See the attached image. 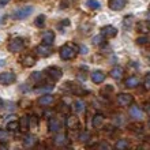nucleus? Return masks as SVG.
Wrapping results in <instances>:
<instances>
[{"label": "nucleus", "mask_w": 150, "mask_h": 150, "mask_svg": "<svg viewBox=\"0 0 150 150\" xmlns=\"http://www.w3.org/2000/svg\"><path fill=\"white\" fill-rule=\"evenodd\" d=\"M72 107H74V111L75 112H79V113L86 111V104H85V101H82V100H76Z\"/></svg>", "instance_id": "24"}, {"label": "nucleus", "mask_w": 150, "mask_h": 150, "mask_svg": "<svg viewBox=\"0 0 150 150\" xmlns=\"http://www.w3.org/2000/svg\"><path fill=\"white\" fill-rule=\"evenodd\" d=\"M12 138V135L10 131H4V130H0V143H7L10 139Z\"/></svg>", "instance_id": "25"}, {"label": "nucleus", "mask_w": 150, "mask_h": 150, "mask_svg": "<svg viewBox=\"0 0 150 150\" xmlns=\"http://www.w3.org/2000/svg\"><path fill=\"white\" fill-rule=\"evenodd\" d=\"M79 119L74 115H68L67 119H66V127H67L68 130H76L79 128Z\"/></svg>", "instance_id": "7"}, {"label": "nucleus", "mask_w": 150, "mask_h": 150, "mask_svg": "<svg viewBox=\"0 0 150 150\" xmlns=\"http://www.w3.org/2000/svg\"><path fill=\"white\" fill-rule=\"evenodd\" d=\"M10 0H0V7H3V6H6V4L8 3Z\"/></svg>", "instance_id": "38"}, {"label": "nucleus", "mask_w": 150, "mask_h": 150, "mask_svg": "<svg viewBox=\"0 0 150 150\" xmlns=\"http://www.w3.org/2000/svg\"><path fill=\"white\" fill-rule=\"evenodd\" d=\"M3 120H4V117L3 116H0V127H1V124H3Z\"/></svg>", "instance_id": "39"}, {"label": "nucleus", "mask_w": 150, "mask_h": 150, "mask_svg": "<svg viewBox=\"0 0 150 150\" xmlns=\"http://www.w3.org/2000/svg\"><path fill=\"white\" fill-rule=\"evenodd\" d=\"M4 64H6V63H4V60H0V67H3Z\"/></svg>", "instance_id": "40"}, {"label": "nucleus", "mask_w": 150, "mask_h": 150, "mask_svg": "<svg viewBox=\"0 0 150 150\" xmlns=\"http://www.w3.org/2000/svg\"><path fill=\"white\" fill-rule=\"evenodd\" d=\"M53 89H55V85H53V83H42V85H38V86L34 89V91L44 94V93H51Z\"/></svg>", "instance_id": "11"}, {"label": "nucleus", "mask_w": 150, "mask_h": 150, "mask_svg": "<svg viewBox=\"0 0 150 150\" xmlns=\"http://www.w3.org/2000/svg\"><path fill=\"white\" fill-rule=\"evenodd\" d=\"M33 10L34 8L32 6H26V7H22V8H18L14 14H12V18L16 21H21V19H25V18H28L33 14Z\"/></svg>", "instance_id": "2"}, {"label": "nucleus", "mask_w": 150, "mask_h": 150, "mask_svg": "<svg viewBox=\"0 0 150 150\" xmlns=\"http://www.w3.org/2000/svg\"><path fill=\"white\" fill-rule=\"evenodd\" d=\"M104 120H105V117H104V115H103V113H96L94 116H93L91 124H93V127H94V128H98V127L103 126Z\"/></svg>", "instance_id": "20"}, {"label": "nucleus", "mask_w": 150, "mask_h": 150, "mask_svg": "<svg viewBox=\"0 0 150 150\" xmlns=\"http://www.w3.org/2000/svg\"><path fill=\"white\" fill-rule=\"evenodd\" d=\"M47 75L49 76V78H52V81H59L62 76H63V72H62V70L57 67H49L47 68Z\"/></svg>", "instance_id": "8"}, {"label": "nucleus", "mask_w": 150, "mask_h": 150, "mask_svg": "<svg viewBox=\"0 0 150 150\" xmlns=\"http://www.w3.org/2000/svg\"><path fill=\"white\" fill-rule=\"evenodd\" d=\"M86 6L89 8H91V10H97V8H100V6H101V4H100L97 0H87Z\"/></svg>", "instance_id": "30"}, {"label": "nucleus", "mask_w": 150, "mask_h": 150, "mask_svg": "<svg viewBox=\"0 0 150 150\" xmlns=\"http://www.w3.org/2000/svg\"><path fill=\"white\" fill-rule=\"evenodd\" d=\"M76 53H78V48L75 45H71V44H66V45H63L60 48V57L63 60L74 59L76 56Z\"/></svg>", "instance_id": "1"}, {"label": "nucleus", "mask_w": 150, "mask_h": 150, "mask_svg": "<svg viewBox=\"0 0 150 150\" xmlns=\"http://www.w3.org/2000/svg\"><path fill=\"white\" fill-rule=\"evenodd\" d=\"M48 128H49L51 132H59L60 128H62V123H60L57 119L52 117V119H49V122H48Z\"/></svg>", "instance_id": "13"}, {"label": "nucleus", "mask_w": 150, "mask_h": 150, "mask_svg": "<svg viewBox=\"0 0 150 150\" xmlns=\"http://www.w3.org/2000/svg\"><path fill=\"white\" fill-rule=\"evenodd\" d=\"M36 143H37V139L34 135H32V134L25 135V138H23V146L25 147H33V146H36Z\"/></svg>", "instance_id": "17"}, {"label": "nucleus", "mask_w": 150, "mask_h": 150, "mask_svg": "<svg viewBox=\"0 0 150 150\" xmlns=\"http://www.w3.org/2000/svg\"><path fill=\"white\" fill-rule=\"evenodd\" d=\"M44 25H45V15H38L36 19V26L38 28H42Z\"/></svg>", "instance_id": "33"}, {"label": "nucleus", "mask_w": 150, "mask_h": 150, "mask_svg": "<svg viewBox=\"0 0 150 150\" xmlns=\"http://www.w3.org/2000/svg\"><path fill=\"white\" fill-rule=\"evenodd\" d=\"M22 63H23L25 67H33V66L37 63V59L34 57V56H32V55H26V56H23Z\"/></svg>", "instance_id": "22"}, {"label": "nucleus", "mask_w": 150, "mask_h": 150, "mask_svg": "<svg viewBox=\"0 0 150 150\" xmlns=\"http://www.w3.org/2000/svg\"><path fill=\"white\" fill-rule=\"evenodd\" d=\"M127 0H109V8L113 11H120L126 7Z\"/></svg>", "instance_id": "10"}, {"label": "nucleus", "mask_w": 150, "mask_h": 150, "mask_svg": "<svg viewBox=\"0 0 150 150\" xmlns=\"http://www.w3.org/2000/svg\"><path fill=\"white\" fill-rule=\"evenodd\" d=\"M139 83H141V81H139L138 76L132 75V76H128V78L124 81V86H126L127 89H135Z\"/></svg>", "instance_id": "12"}, {"label": "nucleus", "mask_w": 150, "mask_h": 150, "mask_svg": "<svg viewBox=\"0 0 150 150\" xmlns=\"http://www.w3.org/2000/svg\"><path fill=\"white\" fill-rule=\"evenodd\" d=\"M55 101V97L51 94V93H44L41 97L38 98V104L42 105V107H48V105H52V103Z\"/></svg>", "instance_id": "9"}, {"label": "nucleus", "mask_w": 150, "mask_h": 150, "mask_svg": "<svg viewBox=\"0 0 150 150\" xmlns=\"http://www.w3.org/2000/svg\"><path fill=\"white\" fill-rule=\"evenodd\" d=\"M147 41H149L147 36H141L137 38V44H138V45H145V44H147Z\"/></svg>", "instance_id": "34"}, {"label": "nucleus", "mask_w": 150, "mask_h": 150, "mask_svg": "<svg viewBox=\"0 0 150 150\" xmlns=\"http://www.w3.org/2000/svg\"><path fill=\"white\" fill-rule=\"evenodd\" d=\"M132 101H134V97L128 93H120L117 96V104L120 107H128L132 104Z\"/></svg>", "instance_id": "5"}, {"label": "nucleus", "mask_w": 150, "mask_h": 150, "mask_svg": "<svg viewBox=\"0 0 150 150\" xmlns=\"http://www.w3.org/2000/svg\"><path fill=\"white\" fill-rule=\"evenodd\" d=\"M18 123H19V128H21L22 131L28 130V116H23V117L21 119Z\"/></svg>", "instance_id": "31"}, {"label": "nucleus", "mask_w": 150, "mask_h": 150, "mask_svg": "<svg viewBox=\"0 0 150 150\" xmlns=\"http://www.w3.org/2000/svg\"><path fill=\"white\" fill-rule=\"evenodd\" d=\"M18 128H19V123H18V120H12V122L7 123V130L8 131H16Z\"/></svg>", "instance_id": "27"}, {"label": "nucleus", "mask_w": 150, "mask_h": 150, "mask_svg": "<svg viewBox=\"0 0 150 150\" xmlns=\"http://www.w3.org/2000/svg\"><path fill=\"white\" fill-rule=\"evenodd\" d=\"M37 126H38V117L37 116H28V128L30 130H36Z\"/></svg>", "instance_id": "23"}, {"label": "nucleus", "mask_w": 150, "mask_h": 150, "mask_svg": "<svg viewBox=\"0 0 150 150\" xmlns=\"http://www.w3.org/2000/svg\"><path fill=\"white\" fill-rule=\"evenodd\" d=\"M131 26H132V16H126L124 18V28L130 29Z\"/></svg>", "instance_id": "35"}, {"label": "nucleus", "mask_w": 150, "mask_h": 150, "mask_svg": "<svg viewBox=\"0 0 150 150\" xmlns=\"http://www.w3.org/2000/svg\"><path fill=\"white\" fill-rule=\"evenodd\" d=\"M101 34L107 38H111V37H115L117 34V29L113 28V26H104L101 29Z\"/></svg>", "instance_id": "14"}, {"label": "nucleus", "mask_w": 150, "mask_h": 150, "mask_svg": "<svg viewBox=\"0 0 150 150\" xmlns=\"http://www.w3.org/2000/svg\"><path fill=\"white\" fill-rule=\"evenodd\" d=\"M53 142H55V145H57V146H67V145H68L67 135H66V134L56 135L55 139H53Z\"/></svg>", "instance_id": "18"}, {"label": "nucleus", "mask_w": 150, "mask_h": 150, "mask_svg": "<svg viewBox=\"0 0 150 150\" xmlns=\"http://www.w3.org/2000/svg\"><path fill=\"white\" fill-rule=\"evenodd\" d=\"M15 74L14 72H1L0 74V85H11L15 82Z\"/></svg>", "instance_id": "6"}, {"label": "nucleus", "mask_w": 150, "mask_h": 150, "mask_svg": "<svg viewBox=\"0 0 150 150\" xmlns=\"http://www.w3.org/2000/svg\"><path fill=\"white\" fill-rule=\"evenodd\" d=\"M104 41H105V37H104L103 34H98V36H96L94 38H93V44H94V45H103Z\"/></svg>", "instance_id": "32"}, {"label": "nucleus", "mask_w": 150, "mask_h": 150, "mask_svg": "<svg viewBox=\"0 0 150 150\" xmlns=\"http://www.w3.org/2000/svg\"><path fill=\"white\" fill-rule=\"evenodd\" d=\"M109 74H111V76L115 81H120V79L123 78V75H124V70H123L122 67H113Z\"/></svg>", "instance_id": "19"}, {"label": "nucleus", "mask_w": 150, "mask_h": 150, "mask_svg": "<svg viewBox=\"0 0 150 150\" xmlns=\"http://www.w3.org/2000/svg\"><path fill=\"white\" fill-rule=\"evenodd\" d=\"M130 115H131V117H134L135 120H142L145 113H143V111L141 109V107L134 105V107L130 108Z\"/></svg>", "instance_id": "15"}, {"label": "nucleus", "mask_w": 150, "mask_h": 150, "mask_svg": "<svg viewBox=\"0 0 150 150\" xmlns=\"http://www.w3.org/2000/svg\"><path fill=\"white\" fill-rule=\"evenodd\" d=\"M138 32L143 33V34H146V33L149 32V22H147V21H142V22H139Z\"/></svg>", "instance_id": "26"}, {"label": "nucleus", "mask_w": 150, "mask_h": 150, "mask_svg": "<svg viewBox=\"0 0 150 150\" xmlns=\"http://www.w3.org/2000/svg\"><path fill=\"white\" fill-rule=\"evenodd\" d=\"M143 86H145V89H146V90H149V89H150V74L145 75V82H143Z\"/></svg>", "instance_id": "36"}, {"label": "nucleus", "mask_w": 150, "mask_h": 150, "mask_svg": "<svg viewBox=\"0 0 150 150\" xmlns=\"http://www.w3.org/2000/svg\"><path fill=\"white\" fill-rule=\"evenodd\" d=\"M42 41H44V44L52 45L53 41H55V33L52 32V30H45L42 33Z\"/></svg>", "instance_id": "16"}, {"label": "nucleus", "mask_w": 150, "mask_h": 150, "mask_svg": "<svg viewBox=\"0 0 150 150\" xmlns=\"http://www.w3.org/2000/svg\"><path fill=\"white\" fill-rule=\"evenodd\" d=\"M104 79H105V74L103 71L97 70V71L91 72V81L94 83H101V82H104Z\"/></svg>", "instance_id": "21"}, {"label": "nucleus", "mask_w": 150, "mask_h": 150, "mask_svg": "<svg viewBox=\"0 0 150 150\" xmlns=\"http://www.w3.org/2000/svg\"><path fill=\"white\" fill-rule=\"evenodd\" d=\"M78 139H79V141H81L82 143L87 142V141L90 139V132H89V131H83V132H81V134H79Z\"/></svg>", "instance_id": "29"}, {"label": "nucleus", "mask_w": 150, "mask_h": 150, "mask_svg": "<svg viewBox=\"0 0 150 150\" xmlns=\"http://www.w3.org/2000/svg\"><path fill=\"white\" fill-rule=\"evenodd\" d=\"M23 48H25V40L21 38V37H15V38H12L8 42V51L12 52V53H16V52L22 51Z\"/></svg>", "instance_id": "3"}, {"label": "nucleus", "mask_w": 150, "mask_h": 150, "mask_svg": "<svg viewBox=\"0 0 150 150\" xmlns=\"http://www.w3.org/2000/svg\"><path fill=\"white\" fill-rule=\"evenodd\" d=\"M127 147H128V141L127 139H119L116 142V149L123 150V149H127Z\"/></svg>", "instance_id": "28"}, {"label": "nucleus", "mask_w": 150, "mask_h": 150, "mask_svg": "<svg viewBox=\"0 0 150 150\" xmlns=\"http://www.w3.org/2000/svg\"><path fill=\"white\" fill-rule=\"evenodd\" d=\"M81 53H82V55H86V53H87V48L86 47H81Z\"/></svg>", "instance_id": "37"}, {"label": "nucleus", "mask_w": 150, "mask_h": 150, "mask_svg": "<svg viewBox=\"0 0 150 150\" xmlns=\"http://www.w3.org/2000/svg\"><path fill=\"white\" fill-rule=\"evenodd\" d=\"M3 104H4V103H3V101H1V100H0V108L3 107Z\"/></svg>", "instance_id": "41"}, {"label": "nucleus", "mask_w": 150, "mask_h": 150, "mask_svg": "<svg viewBox=\"0 0 150 150\" xmlns=\"http://www.w3.org/2000/svg\"><path fill=\"white\" fill-rule=\"evenodd\" d=\"M34 52H36V55L40 56V57H48V56H51L53 53V49H52V45H48V44L42 42V44H40V45H37Z\"/></svg>", "instance_id": "4"}]
</instances>
